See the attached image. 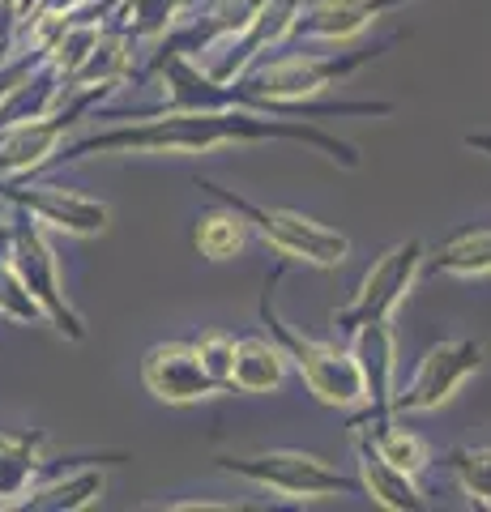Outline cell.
Masks as SVG:
<instances>
[{
	"label": "cell",
	"mask_w": 491,
	"mask_h": 512,
	"mask_svg": "<svg viewBox=\"0 0 491 512\" xmlns=\"http://www.w3.org/2000/svg\"><path fill=\"white\" fill-rule=\"evenodd\" d=\"M227 137H304L312 146L329 150L334 158H342L346 167H355L359 158L351 146L342 141H329L321 133H299V128H282V124H265V120H248V116H180V120H167V124H154V128H137V133H107V137H90L82 141L73 154H90V150H112V146H158V150H210Z\"/></svg>",
	"instance_id": "6da1fadb"
},
{
	"label": "cell",
	"mask_w": 491,
	"mask_h": 512,
	"mask_svg": "<svg viewBox=\"0 0 491 512\" xmlns=\"http://www.w3.org/2000/svg\"><path fill=\"white\" fill-rule=\"evenodd\" d=\"M218 466L231 474H244L252 483H261L269 491L287 495V500H321V495L355 491L351 478H342L338 470H329L321 457L304 453H261V457H218Z\"/></svg>",
	"instance_id": "7a4b0ae2"
},
{
	"label": "cell",
	"mask_w": 491,
	"mask_h": 512,
	"mask_svg": "<svg viewBox=\"0 0 491 512\" xmlns=\"http://www.w3.org/2000/svg\"><path fill=\"white\" fill-rule=\"evenodd\" d=\"M205 188H210L214 197H223L235 214L257 222L278 252L299 256V261H316V265H338L346 256V235H338V231H325V227H316V222L299 218V214H287V210H261V205L231 197V192L214 188V184H205Z\"/></svg>",
	"instance_id": "3957f363"
},
{
	"label": "cell",
	"mask_w": 491,
	"mask_h": 512,
	"mask_svg": "<svg viewBox=\"0 0 491 512\" xmlns=\"http://www.w3.org/2000/svg\"><path fill=\"white\" fill-rule=\"evenodd\" d=\"M261 312H265V325L278 333V342L299 359V367H304V376L312 384V393L321 397V402L351 406V402H359V397L368 393V389H363V372H359L355 359L338 355L334 346H321V342H308V338H299V333H291L274 312H269V299H265Z\"/></svg>",
	"instance_id": "277c9868"
},
{
	"label": "cell",
	"mask_w": 491,
	"mask_h": 512,
	"mask_svg": "<svg viewBox=\"0 0 491 512\" xmlns=\"http://www.w3.org/2000/svg\"><path fill=\"white\" fill-rule=\"evenodd\" d=\"M419 252H423V244L410 239V244H398V248H389L385 256H380V261L372 265V274L363 278L359 299L346 303V308L338 312V325L359 329V325H368V320H389V312L398 308V299L406 295V286L419 269Z\"/></svg>",
	"instance_id": "5b68a950"
},
{
	"label": "cell",
	"mask_w": 491,
	"mask_h": 512,
	"mask_svg": "<svg viewBox=\"0 0 491 512\" xmlns=\"http://www.w3.org/2000/svg\"><path fill=\"white\" fill-rule=\"evenodd\" d=\"M483 367V342H445L436 346L432 355L423 359L415 384L398 397L402 410H432L440 402H449L457 393V384H462L470 372H479Z\"/></svg>",
	"instance_id": "8992f818"
},
{
	"label": "cell",
	"mask_w": 491,
	"mask_h": 512,
	"mask_svg": "<svg viewBox=\"0 0 491 512\" xmlns=\"http://www.w3.org/2000/svg\"><path fill=\"white\" fill-rule=\"evenodd\" d=\"M141 376L154 389V397H163V402H197V397H210V393H223V384H218L210 372H205V363L197 355V346H154L146 363H141Z\"/></svg>",
	"instance_id": "52a82bcc"
},
{
	"label": "cell",
	"mask_w": 491,
	"mask_h": 512,
	"mask_svg": "<svg viewBox=\"0 0 491 512\" xmlns=\"http://www.w3.org/2000/svg\"><path fill=\"white\" fill-rule=\"evenodd\" d=\"M368 56H351V60H287V64H274L252 77V90L269 94V99H282V94H312L321 90L325 82H334L342 73H355Z\"/></svg>",
	"instance_id": "ba28073f"
},
{
	"label": "cell",
	"mask_w": 491,
	"mask_h": 512,
	"mask_svg": "<svg viewBox=\"0 0 491 512\" xmlns=\"http://www.w3.org/2000/svg\"><path fill=\"white\" fill-rule=\"evenodd\" d=\"M18 269H22V278H26V286L35 291L47 308L56 312V320H60V329H69L73 338H82V329H77V320L69 316V308L60 303V295H56V269H52V252L43 248V239L35 235V231H22L18 235Z\"/></svg>",
	"instance_id": "9c48e42d"
},
{
	"label": "cell",
	"mask_w": 491,
	"mask_h": 512,
	"mask_svg": "<svg viewBox=\"0 0 491 512\" xmlns=\"http://www.w3.org/2000/svg\"><path fill=\"white\" fill-rule=\"evenodd\" d=\"M359 457H363V483H368V491L385 508H423V495L410 483V474L393 466L376 444L359 440Z\"/></svg>",
	"instance_id": "30bf717a"
},
{
	"label": "cell",
	"mask_w": 491,
	"mask_h": 512,
	"mask_svg": "<svg viewBox=\"0 0 491 512\" xmlns=\"http://www.w3.org/2000/svg\"><path fill=\"white\" fill-rule=\"evenodd\" d=\"M282 384V350L261 338L235 346V367H231V389L244 393H265Z\"/></svg>",
	"instance_id": "8fae6325"
},
{
	"label": "cell",
	"mask_w": 491,
	"mask_h": 512,
	"mask_svg": "<svg viewBox=\"0 0 491 512\" xmlns=\"http://www.w3.org/2000/svg\"><path fill=\"white\" fill-rule=\"evenodd\" d=\"M69 124V116H52V120H30L22 128L0 137V167L5 171H18V167H30L52 150V141L60 137V128Z\"/></svg>",
	"instance_id": "7c38bea8"
},
{
	"label": "cell",
	"mask_w": 491,
	"mask_h": 512,
	"mask_svg": "<svg viewBox=\"0 0 491 512\" xmlns=\"http://www.w3.org/2000/svg\"><path fill=\"white\" fill-rule=\"evenodd\" d=\"M393 5H402V0H316V9L308 13V30L346 39L368 18H376L380 9H393Z\"/></svg>",
	"instance_id": "4fadbf2b"
},
{
	"label": "cell",
	"mask_w": 491,
	"mask_h": 512,
	"mask_svg": "<svg viewBox=\"0 0 491 512\" xmlns=\"http://www.w3.org/2000/svg\"><path fill=\"white\" fill-rule=\"evenodd\" d=\"M436 269L453 274H491V231H462L436 256Z\"/></svg>",
	"instance_id": "5bb4252c"
},
{
	"label": "cell",
	"mask_w": 491,
	"mask_h": 512,
	"mask_svg": "<svg viewBox=\"0 0 491 512\" xmlns=\"http://www.w3.org/2000/svg\"><path fill=\"white\" fill-rule=\"evenodd\" d=\"M197 248L201 256H210V261H227L244 248V222L235 214H214V218H201L197 227Z\"/></svg>",
	"instance_id": "9a60e30c"
},
{
	"label": "cell",
	"mask_w": 491,
	"mask_h": 512,
	"mask_svg": "<svg viewBox=\"0 0 491 512\" xmlns=\"http://www.w3.org/2000/svg\"><path fill=\"white\" fill-rule=\"evenodd\" d=\"M43 436H0V495H18L26 474L35 470V457H30V448H35Z\"/></svg>",
	"instance_id": "2e32d148"
},
{
	"label": "cell",
	"mask_w": 491,
	"mask_h": 512,
	"mask_svg": "<svg viewBox=\"0 0 491 512\" xmlns=\"http://www.w3.org/2000/svg\"><path fill=\"white\" fill-rule=\"evenodd\" d=\"M449 466L457 478H462L470 500L491 508V448H457Z\"/></svg>",
	"instance_id": "e0dca14e"
},
{
	"label": "cell",
	"mask_w": 491,
	"mask_h": 512,
	"mask_svg": "<svg viewBox=\"0 0 491 512\" xmlns=\"http://www.w3.org/2000/svg\"><path fill=\"white\" fill-rule=\"evenodd\" d=\"M99 491H103V478L99 474H82V478H69V483H60L52 491L35 495V500H26V508H60V504H65V508H82Z\"/></svg>",
	"instance_id": "ac0fdd59"
},
{
	"label": "cell",
	"mask_w": 491,
	"mask_h": 512,
	"mask_svg": "<svg viewBox=\"0 0 491 512\" xmlns=\"http://www.w3.org/2000/svg\"><path fill=\"white\" fill-rule=\"evenodd\" d=\"M389 427V423H385ZM380 453H385L393 466L398 470H406V474H415V470H423L427 466V444L419 440V436H410V431H380Z\"/></svg>",
	"instance_id": "d6986e66"
},
{
	"label": "cell",
	"mask_w": 491,
	"mask_h": 512,
	"mask_svg": "<svg viewBox=\"0 0 491 512\" xmlns=\"http://www.w3.org/2000/svg\"><path fill=\"white\" fill-rule=\"evenodd\" d=\"M197 355L205 363V372H210L223 389H231V367H235V342L227 338V333H205V338L197 342Z\"/></svg>",
	"instance_id": "ffe728a7"
},
{
	"label": "cell",
	"mask_w": 491,
	"mask_h": 512,
	"mask_svg": "<svg viewBox=\"0 0 491 512\" xmlns=\"http://www.w3.org/2000/svg\"><path fill=\"white\" fill-rule=\"evenodd\" d=\"M13 22H18V0H0V39L9 35Z\"/></svg>",
	"instance_id": "44dd1931"
},
{
	"label": "cell",
	"mask_w": 491,
	"mask_h": 512,
	"mask_svg": "<svg viewBox=\"0 0 491 512\" xmlns=\"http://www.w3.org/2000/svg\"><path fill=\"white\" fill-rule=\"evenodd\" d=\"M479 146H483V150H491V137H479Z\"/></svg>",
	"instance_id": "7402d4cb"
}]
</instances>
